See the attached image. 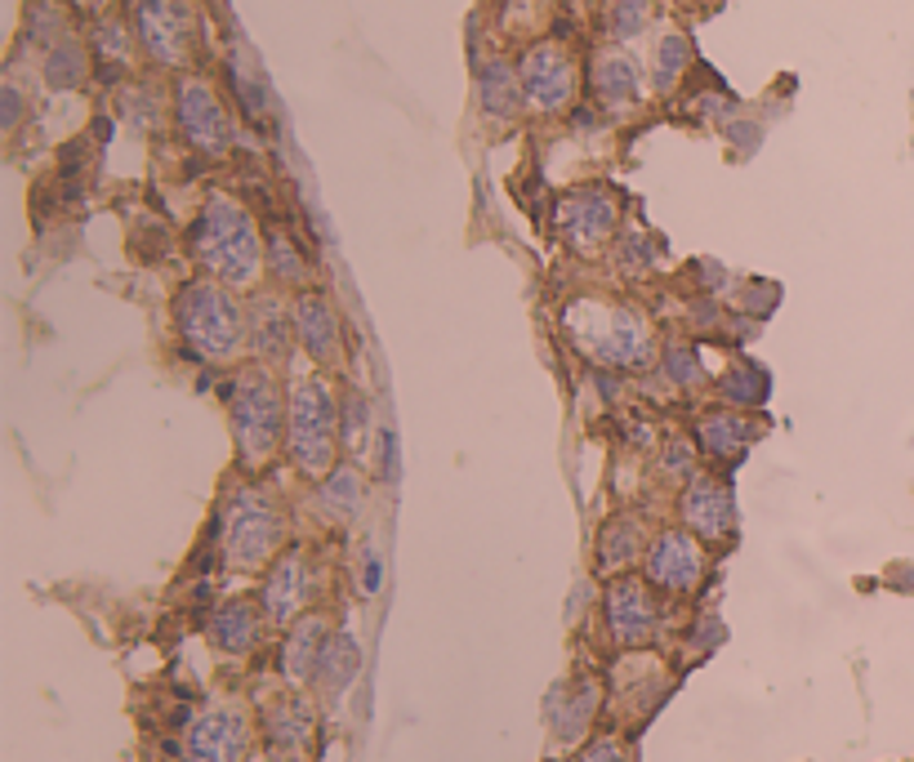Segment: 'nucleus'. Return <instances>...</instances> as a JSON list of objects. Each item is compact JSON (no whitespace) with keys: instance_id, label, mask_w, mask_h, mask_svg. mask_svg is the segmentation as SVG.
I'll return each instance as SVG.
<instances>
[{"instance_id":"nucleus-1","label":"nucleus","mask_w":914,"mask_h":762,"mask_svg":"<svg viewBox=\"0 0 914 762\" xmlns=\"http://www.w3.org/2000/svg\"><path fill=\"white\" fill-rule=\"evenodd\" d=\"M571 348L593 361V370H656L661 361V330L652 312L634 299H606V294H575L562 312Z\"/></svg>"},{"instance_id":"nucleus-2","label":"nucleus","mask_w":914,"mask_h":762,"mask_svg":"<svg viewBox=\"0 0 914 762\" xmlns=\"http://www.w3.org/2000/svg\"><path fill=\"white\" fill-rule=\"evenodd\" d=\"M188 259L201 277L250 294L268 277V228H259L254 210L237 197L210 192L188 223Z\"/></svg>"},{"instance_id":"nucleus-3","label":"nucleus","mask_w":914,"mask_h":762,"mask_svg":"<svg viewBox=\"0 0 914 762\" xmlns=\"http://www.w3.org/2000/svg\"><path fill=\"white\" fill-rule=\"evenodd\" d=\"M223 398V415L232 429V451H237V469L250 478H263L268 464H277L285 455V384L281 370L245 361L232 365L219 384Z\"/></svg>"},{"instance_id":"nucleus-4","label":"nucleus","mask_w":914,"mask_h":762,"mask_svg":"<svg viewBox=\"0 0 914 762\" xmlns=\"http://www.w3.org/2000/svg\"><path fill=\"white\" fill-rule=\"evenodd\" d=\"M340 402L344 384L331 370H303L285 379V464L303 482H322L340 460Z\"/></svg>"},{"instance_id":"nucleus-5","label":"nucleus","mask_w":914,"mask_h":762,"mask_svg":"<svg viewBox=\"0 0 914 762\" xmlns=\"http://www.w3.org/2000/svg\"><path fill=\"white\" fill-rule=\"evenodd\" d=\"M285 535H290L285 509L259 478L241 473L237 482L223 487V500L214 509V549L228 571L237 575L268 571L285 549Z\"/></svg>"},{"instance_id":"nucleus-6","label":"nucleus","mask_w":914,"mask_h":762,"mask_svg":"<svg viewBox=\"0 0 914 762\" xmlns=\"http://www.w3.org/2000/svg\"><path fill=\"white\" fill-rule=\"evenodd\" d=\"M170 321L179 343L201 361V365H228L245 352V299L241 290L214 281V277H192L174 290Z\"/></svg>"},{"instance_id":"nucleus-7","label":"nucleus","mask_w":914,"mask_h":762,"mask_svg":"<svg viewBox=\"0 0 914 762\" xmlns=\"http://www.w3.org/2000/svg\"><path fill=\"white\" fill-rule=\"evenodd\" d=\"M170 121L179 130V139L205 157V161H223L237 143V121H232V108L228 99L219 94V86L210 77H179L174 90H170Z\"/></svg>"},{"instance_id":"nucleus-8","label":"nucleus","mask_w":914,"mask_h":762,"mask_svg":"<svg viewBox=\"0 0 914 762\" xmlns=\"http://www.w3.org/2000/svg\"><path fill=\"white\" fill-rule=\"evenodd\" d=\"M130 28L139 50L161 72H183L197 59V10L192 0H130Z\"/></svg>"},{"instance_id":"nucleus-9","label":"nucleus","mask_w":914,"mask_h":762,"mask_svg":"<svg viewBox=\"0 0 914 762\" xmlns=\"http://www.w3.org/2000/svg\"><path fill=\"white\" fill-rule=\"evenodd\" d=\"M553 223L575 259H602L621 237V197L606 183H580L558 201Z\"/></svg>"},{"instance_id":"nucleus-10","label":"nucleus","mask_w":914,"mask_h":762,"mask_svg":"<svg viewBox=\"0 0 914 762\" xmlns=\"http://www.w3.org/2000/svg\"><path fill=\"white\" fill-rule=\"evenodd\" d=\"M522 72V90H526V112L535 117H562L575 112L580 90H584V72L580 59L566 41H531L518 59Z\"/></svg>"},{"instance_id":"nucleus-11","label":"nucleus","mask_w":914,"mask_h":762,"mask_svg":"<svg viewBox=\"0 0 914 762\" xmlns=\"http://www.w3.org/2000/svg\"><path fill=\"white\" fill-rule=\"evenodd\" d=\"M665 624V606H661V589L647 575H612L602 589V629L612 638V646L621 651H647L656 642Z\"/></svg>"},{"instance_id":"nucleus-12","label":"nucleus","mask_w":914,"mask_h":762,"mask_svg":"<svg viewBox=\"0 0 914 762\" xmlns=\"http://www.w3.org/2000/svg\"><path fill=\"white\" fill-rule=\"evenodd\" d=\"M254 718L237 700L205 704L183 722L179 762H245L254 753Z\"/></svg>"},{"instance_id":"nucleus-13","label":"nucleus","mask_w":914,"mask_h":762,"mask_svg":"<svg viewBox=\"0 0 914 762\" xmlns=\"http://www.w3.org/2000/svg\"><path fill=\"white\" fill-rule=\"evenodd\" d=\"M318 598H322V567L313 562V553L303 544H290L277 553V562L263 571V589H259V602H263V615L272 629H285L294 624L299 615L318 611Z\"/></svg>"},{"instance_id":"nucleus-14","label":"nucleus","mask_w":914,"mask_h":762,"mask_svg":"<svg viewBox=\"0 0 914 762\" xmlns=\"http://www.w3.org/2000/svg\"><path fill=\"white\" fill-rule=\"evenodd\" d=\"M245 352L259 365H290L299 352V330H294V299L277 285H259L245 294Z\"/></svg>"},{"instance_id":"nucleus-15","label":"nucleus","mask_w":914,"mask_h":762,"mask_svg":"<svg viewBox=\"0 0 914 762\" xmlns=\"http://www.w3.org/2000/svg\"><path fill=\"white\" fill-rule=\"evenodd\" d=\"M705 540L692 535L687 527H665L652 535L643 575L665 593V598H692L705 584Z\"/></svg>"},{"instance_id":"nucleus-16","label":"nucleus","mask_w":914,"mask_h":762,"mask_svg":"<svg viewBox=\"0 0 914 762\" xmlns=\"http://www.w3.org/2000/svg\"><path fill=\"white\" fill-rule=\"evenodd\" d=\"M318 731H322V718H318L313 700L299 695L294 686L285 695L268 700L259 713V744L277 762H309L318 749Z\"/></svg>"},{"instance_id":"nucleus-17","label":"nucleus","mask_w":914,"mask_h":762,"mask_svg":"<svg viewBox=\"0 0 914 762\" xmlns=\"http://www.w3.org/2000/svg\"><path fill=\"white\" fill-rule=\"evenodd\" d=\"M294 330H299V352L309 357L318 370H340L344 357H349V330H344V317L335 308V299L318 285L309 290H294Z\"/></svg>"},{"instance_id":"nucleus-18","label":"nucleus","mask_w":914,"mask_h":762,"mask_svg":"<svg viewBox=\"0 0 914 762\" xmlns=\"http://www.w3.org/2000/svg\"><path fill=\"white\" fill-rule=\"evenodd\" d=\"M584 86H589L593 108L606 112V117H630V112H639L643 99H647L643 68H639L634 54H625L621 46H602V50H593L589 72H584Z\"/></svg>"},{"instance_id":"nucleus-19","label":"nucleus","mask_w":914,"mask_h":762,"mask_svg":"<svg viewBox=\"0 0 914 762\" xmlns=\"http://www.w3.org/2000/svg\"><path fill=\"white\" fill-rule=\"evenodd\" d=\"M679 518L705 544H727L736 535V495L732 482L719 473H696L679 491Z\"/></svg>"},{"instance_id":"nucleus-20","label":"nucleus","mask_w":914,"mask_h":762,"mask_svg":"<svg viewBox=\"0 0 914 762\" xmlns=\"http://www.w3.org/2000/svg\"><path fill=\"white\" fill-rule=\"evenodd\" d=\"M602 700H606V686L589 673L580 678H566L549 691V704H544V718H549V731L558 744H584L593 735V722L602 713Z\"/></svg>"},{"instance_id":"nucleus-21","label":"nucleus","mask_w":914,"mask_h":762,"mask_svg":"<svg viewBox=\"0 0 914 762\" xmlns=\"http://www.w3.org/2000/svg\"><path fill=\"white\" fill-rule=\"evenodd\" d=\"M335 633L331 615L327 611H309L299 615L294 624L281 629V642H277V673L285 686H313V673H318V660H322V646L327 638Z\"/></svg>"},{"instance_id":"nucleus-22","label":"nucleus","mask_w":914,"mask_h":762,"mask_svg":"<svg viewBox=\"0 0 914 762\" xmlns=\"http://www.w3.org/2000/svg\"><path fill=\"white\" fill-rule=\"evenodd\" d=\"M705 464H736L750 455V447L759 442V424L750 420V411H732V407H710L696 415V429H692Z\"/></svg>"},{"instance_id":"nucleus-23","label":"nucleus","mask_w":914,"mask_h":762,"mask_svg":"<svg viewBox=\"0 0 914 762\" xmlns=\"http://www.w3.org/2000/svg\"><path fill=\"white\" fill-rule=\"evenodd\" d=\"M263 629H272V624H268L259 598H228V602L214 606V615L205 624V638L223 655H254L259 642H263Z\"/></svg>"},{"instance_id":"nucleus-24","label":"nucleus","mask_w":914,"mask_h":762,"mask_svg":"<svg viewBox=\"0 0 914 762\" xmlns=\"http://www.w3.org/2000/svg\"><path fill=\"white\" fill-rule=\"evenodd\" d=\"M647 544H652V531L639 513H616L606 518L602 531H597V544H593V567L612 580V575H625L634 567H643L647 558Z\"/></svg>"},{"instance_id":"nucleus-25","label":"nucleus","mask_w":914,"mask_h":762,"mask_svg":"<svg viewBox=\"0 0 914 762\" xmlns=\"http://www.w3.org/2000/svg\"><path fill=\"white\" fill-rule=\"evenodd\" d=\"M313 509L331 527H353L366 509V469L358 460H340L322 482H313Z\"/></svg>"},{"instance_id":"nucleus-26","label":"nucleus","mask_w":914,"mask_h":762,"mask_svg":"<svg viewBox=\"0 0 914 762\" xmlns=\"http://www.w3.org/2000/svg\"><path fill=\"white\" fill-rule=\"evenodd\" d=\"M478 112L491 126H513L526 112V90H522V72L509 59H486L478 63Z\"/></svg>"},{"instance_id":"nucleus-27","label":"nucleus","mask_w":914,"mask_h":762,"mask_svg":"<svg viewBox=\"0 0 914 762\" xmlns=\"http://www.w3.org/2000/svg\"><path fill=\"white\" fill-rule=\"evenodd\" d=\"M90 54H94V68L103 72L108 86H117V81H121L125 72H134V63L143 59L130 19H99V23L90 28Z\"/></svg>"},{"instance_id":"nucleus-28","label":"nucleus","mask_w":914,"mask_h":762,"mask_svg":"<svg viewBox=\"0 0 914 762\" xmlns=\"http://www.w3.org/2000/svg\"><path fill=\"white\" fill-rule=\"evenodd\" d=\"M268 285L294 294V290H309L313 285V259L309 250L299 245V237L281 223L268 228Z\"/></svg>"},{"instance_id":"nucleus-29","label":"nucleus","mask_w":914,"mask_h":762,"mask_svg":"<svg viewBox=\"0 0 914 762\" xmlns=\"http://www.w3.org/2000/svg\"><path fill=\"white\" fill-rule=\"evenodd\" d=\"M358 669H362V646H358V638L344 633V629H335V633L327 638L322 660H318V673H313L318 695H322V700H340V695L353 686Z\"/></svg>"},{"instance_id":"nucleus-30","label":"nucleus","mask_w":914,"mask_h":762,"mask_svg":"<svg viewBox=\"0 0 914 762\" xmlns=\"http://www.w3.org/2000/svg\"><path fill=\"white\" fill-rule=\"evenodd\" d=\"M656 374L665 379V389H670V393H679V398H687V393L705 389L710 379H714V370L705 365L701 348H696L692 339H683V334H670V339H665L661 361H656Z\"/></svg>"},{"instance_id":"nucleus-31","label":"nucleus","mask_w":914,"mask_h":762,"mask_svg":"<svg viewBox=\"0 0 914 762\" xmlns=\"http://www.w3.org/2000/svg\"><path fill=\"white\" fill-rule=\"evenodd\" d=\"M340 447H344V460H358V464H366L371 447H380V429H375L371 398H366L358 384H344V402H340Z\"/></svg>"},{"instance_id":"nucleus-32","label":"nucleus","mask_w":914,"mask_h":762,"mask_svg":"<svg viewBox=\"0 0 914 762\" xmlns=\"http://www.w3.org/2000/svg\"><path fill=\"white\" fill-rule=\"evenodd\" d=\"M767 393H772V379L759 361H732L719 379H714V398L719 407H732V411H763L767 407Z\"/></svg>"},{"instance_id":"nucleus-33","label":"nucleus","mask_w":914,"mask_h":762,"mask_svg":"<svg viewBox=\"0 0 914 762\" xmlns=\"http://www.w3.org/2000/svg\"><path fill=\"white\" fill-rule=\"evenodd\" d=\"M90 72H94V54H90V46L77 41L72 32H68L63 41H54V46L46 50V59H41V77H46L50 90H81V86L90 81Z\"/></svg>"},{"instance_id":"nucleus-34","label":"nucleus","mask_w":914,"mask_h":762,"mask_svg":"<svg viewBox=\"0 0 914 762\" xmlns=\"http://www.w3.org/2000/svg\"><path fill=\"white\" fill-rule=\"evenodd\" d=\"M692 63H696V54H692V41H687L683 32L661 37L656 50H652V90H656V94H674V90L687 81Z\"/></svg>"},{"instance_id":"nucleus-35","label":"nucleus","mask_w":914,"mask_h":762,"mask_svg":"<svg viewBox=\"0 0 914 762\" xmlns=\"http://www.w3.org/2000/svg\"><path fill=\"white\" fill-rule=\"evenodd\" d=\"M656 19V0H606V10H602V32L612 37L616 46L643 37Z\"/></svg>"},{"instance_id":"nucleus-36","label":"nucleus","mask_w":914,"mask_h":762,"mask_svg":"<svg viewBox=\"0 0 914 762\" xmlns=\"http://www.w3.org/2000/svg\"><path fill=\"white\" fill-rule=\"evenodd\" d=\"M701 464H705V455H701L696 438H683V433H670V438H661L656 473H661L665 482H674V487H687V482H692V478L701 473Z\"/></svg>"},{"instance_id":"nucleus-37","label":"nucleus","mask_w":914,"mask_h":762,"mask_svg":"<svg viewBox=\"0 0 914 762\" xmlns=\"http://www.w3.org/2000/svg\"><path fill=\"white\" fill-rule=\"evenodd\" d=\"M223 77H228V86L237 90L241 112H245L250 121H263V112H268V94H263V81L254 77V63H250L241 50H232V54H228Z\"/></svg>"},{"instance_id":"nucleus-38","label":"nucleus","mask_w":914,"mask_h":762,"mask_svg":"<svg viewBox=\"0 0 914 762\" xmlns=\"http://www.w3.org/2000/svg\"><path fill=\"white\" fill-rule=\"evenodd\" d=\"M121 112L130 117V126H139V130H161L165 126V94L161 90H152L148 81H130L125 90H121Z\"/></svg>"},{"instance_id":"nucleus-39","label":"nucleus","mask_w":914,"mask_h":762,"mask_svg":"<svg viewBox=\"0 0 914 762\" xmlns=\"http://www.w3.org/2000/svg\"><path fill=\"white\" fill-rule=\"evenodd\" d=\"M612 268H616L625 281H643V277H652V268H656V259H652V241L639 237V232L616 237V245H612Z\"/></svg>"},{"instance_id":"nucleus-40","label":"nucleus","mask_w":914,"mask_h":762,"mask_svg":"<svg viewBox=\"0 0 914 762\" xmlns=\"http://www.w3.org/2000/svg\"><path fill=\"white\" fill-rule=\"evenodd\" d=\"M575 762H634V753H630L625 735H616V731H606V735H589Z\"/></svg>"},{"instance_id":"nucleus-41","label":"nucleus","mask_w":914,"mask_h":762,"mask_svg":"<svg viewBox=\"0 0 914 762\" xmlns=\"http://www.w3.org/2000/svg\"><path fill=\"white\" fill-rule=\"evenodd\" d=\"M23 112H28V99H23V90H19V86H6V90H0V117H6L0 126H6L10 134L23 126Z\"/></svg>"},{"instance_id":"nucleus-42","label":"nucleus","mask_w":914,"mask_h":762,"mask_svg":"<svg viewBox=\"0 0 914 762\" xmlns=\"http://www.w3.org/2000/svg\"><path fill=\"white\" fill-rule=\"evenodd\" d=\"M380 580H384V567H380V558L366 549V553H362V593H380Z\"/></svg>"},{"instance_id":"nucleus-43","label":"nucleus","mask_w":914,"mask_h":762,"mask_svg":"<svg viewBox=\"0 0 914 762\" xmlns=\"http://www.w3.org/2000/svg\"><path fill=\"white\" fill-rule=\"evenodd\" d=\"M63 6H72V10H81V14H99V10L112 6V0H63Z\"/></svg>"},{"instance_id":"nucleus-44","label":"nucleus","mask_w":914,"mask_h":762,"mask_svg":"<svg viewBox=\"0 0 914 762\" xmlns=\"http://www.w3.org/2000/svg\"><path fill=\"white\" fill-rule=\"evenodd\" d=\"M245 762H277V758H272V753H268V749H254V753H250V758H245Z\"/></svg>"}]
</instances>
